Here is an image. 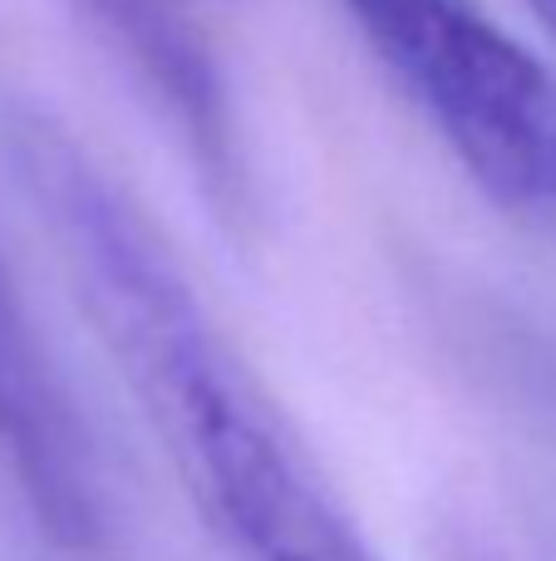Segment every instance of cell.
Listing matches in <instances>:
<instances>
[{
	"label": "cell",
	"mask_w": 556,
	"mask_h": 561,
	"mask_svg": "<svg viewBox=\"0 0 556 561\" xmlns=\"http://www.w3.org/2000/svg\"><path fill=\"white\" fill-rule=\"evenodd\" d=\"M528 5H532V15L547 25V35L556 39V0H528Z\"/></svg>",
	"instance_id": "5"
},
{
	"label": "cell",
	"mask_w": 556,
	"mask_h": 561,
	"mask_svg": "<svg viewBox=\"0 0 556 561\" xmlns=\"http://www.w3.org/2000/svg\"><path fill=\"white\" fill-rule=\"evenodd\" d=\"M15 163L89 325L217 542L236 561H380L124 187L45 118L15 128Z\"/></svg>",
	"instance_id": "1"
},
{
	"label": "cell",
	"mask_w": 556,
	"mask_h": 561,
	"mask_svg": "<svg viewBox=\"0 0 556 561\" xmlns=\"http://www.w3.org/2000/svg\"><path fill=\"white\" fill-rule=\"evenodd\" d=\"M0 458L55 542H99L104 497H99L94 448L65 379L49 365L45 340L30 325L5 262H0Z\"/></svg>",
	"instance_id": "3"
},
{
	"label": "cell",
	"mask_w": 556,
	"mask_h": 561,
	"mask_svg": "<svg viewBox=\"0 0 556 561\" xmlns=\"http://www.w3.org/2000/svg\"><path fill=\"white\" fill-rule=\"evenodd\" d=\"M108 39L143 94L163 108L217 207H242L246 168L222 65L193 15V0H74Z\"/></svg>",
	"instance_id": "4"
},
{
	"label": "cell",
	"mask_w": 556,
	"mask_h": 561,
	"mask_svg": "<svg viewBox=\"0 0 556 561\" xmlns=\"http://www.w3.org/2000/svg\"><path fill=\"white\" fill-rule=\"evenodd\" d=\"M508 222L556 247V75L478 0H340Z\"/></svg>",
	"instance_id": "2"
}]
</instances>
